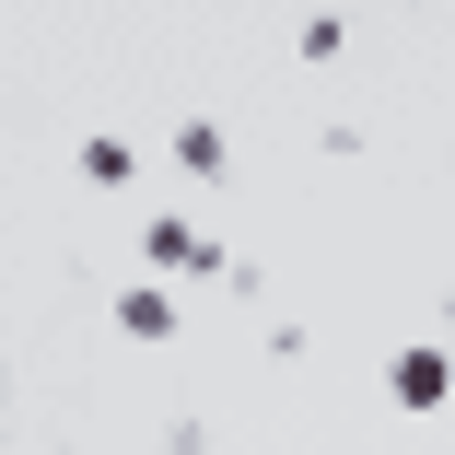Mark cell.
<instances>
[{
	"label": "cell",
	"mask_w": 455,
	"mask_h": 455,
	"mask_svg": "<svg viewBox=\"0 0 455 455\" xmlns=\"http://www.w3.org/2000/svg\"><path fill=\"white\" fill-rule=\"evenodd\" d=\"M443 350H455V304H443Z\"/></svg>",
	"instance_id": "6"
},
{
	"label": "cell",
	"mask_w": 455,
	"mask_h": 455,
	"mask_svg": "<svg viewBox=\"0 0 455 455\" xmlns=\"http://www.w3.org/2000/svg\"><path fill=\"white\" fill-rule=\"evenodd\" d=\"M140 257L164 268V281H188V268H222V257H211V234H188V222H152V234H140Z\"/></svg>",
	"instance_id": "3"
},
{
	"label": "cell",
	"mask_w": 455,
	"mask_h": 455,
	"mask_svg": "<svg viewBox=\"0 0 455 455\" xmlns=\"http://www.w3.org/2000/svg\"><path fill=\"white\" fill-rule=\"evenodd\" d=\"M117 339H140V350L175 339V292H164V281H129V292H117Z\"/></svg>",
	"instance_id": "2"
},
{
	"label": "cell",
	"mask_w": 455,
	"mask_h": 455,
	"mask_svg": "<svg viewBox=\"0 0 455 455\" xmlns=\"http://www.w3.org/2000/svg\"><path fill=\"white\" fill-rule=\"evenodd\" d=\"M82 188H129V140H82Z\"/></svg>",
	"instance_id": "5"
},
{
	"label": "cell",
	"mask_w": 455,
	"mask_h": 455,
	"mask_svg": "<svg viewBox=\"0 0 455 455\" xmlns=\"http://www.w3.org/2000/svg\"><path fill=\"white\" fill-rule=\"evenodd\" d=\"M175 164H188V175H222V164H234V140H222L211 117H188V129H175Z\"/></svg>",
	"instance_id": "4"
},
{
	"label": "cell",
	"mask_w": 455,
	"mask_h": 455,
	"mask_svg": "<svg viewBox=\"0 0 455 455\" xmlns=\"http://www.w3.org/2000/svg\"><path fill=\"white\" fill-rule=\"evenodd\" d=\"M386 386H397V409H443V397H455V350H443V339H432V350H397Z\"/></svg>",
	"instance_id": "1"
}]
</instances>
